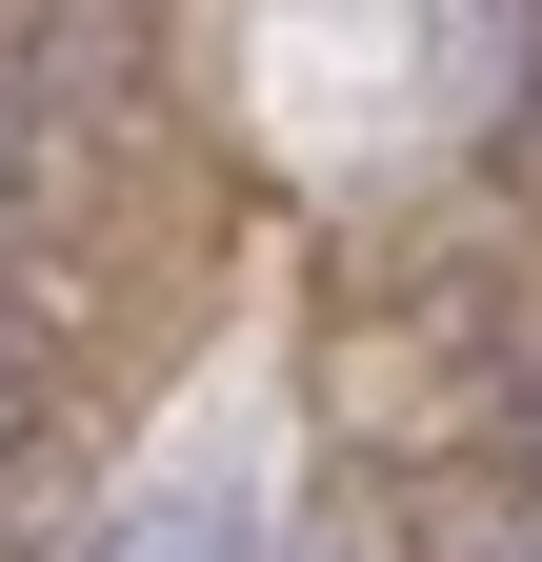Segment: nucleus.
<instances>
[{"label": "nucleus", "mask_w": 542, "mask_h": 562, "mask_svg": "<svg viewBox=\"0 0 542 562\" xmlns=\"http://www.w3.org/2000/svg\"><path fill=\"white\" fill-rule=\"evenodd\" d=\"M101 562H282V503H261V442L222 422V442H181L161 462V503H121Z\"/></svg>", "instance_id": "obj_1"}, {"label": "nucleus", "mask_w": 542, "mask_h": 562, "mask_svg": "<svg viewBox=\"0 0 542 562\" xmlns=\"http://www.w3.org/2000/svg\"><path fill=\"white\" fill-rule=\"evenodd\" d=\"M503 442H522V462H542V322H522V341H503Z\"/></svg>", "instance_id": "obj_2"}]
</instances>
